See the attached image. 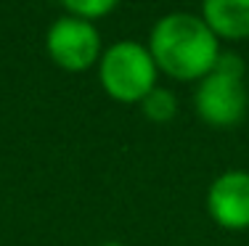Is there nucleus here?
<instances>
[{"mask_svg":"<svg viewBox=\"0 0 249 246\" xmlns=\"http://www.w3.org/2000/svg\"><path fill=\"white\" fill-rule=\"evenodd\" d=\"M101 246H124V244H117V241H106V244H101Z\"/></svg>","mask_w":249,"mask_h":246,"instance_id":"nucleus-9","label":"nucleus"},{"mask_svg":"<svg viewBox=\"0 0 249 246\" xmlns=\"http://www.w3.org/2000/svg\"><path fill=\"white\" fill-rule=\"evenodd\" d=\"M141 111H143L146 119H151V122H170L178 114V98H175L173 90L154 87L149 96L141 101Z\"/></svg>","mask_w":249,"mask_h":246,"instance_id":"nucleus-7","label":"nucleus"},{"mask_svg":"<svg viewBox=\"0 0 249 246\" xmlns=\"http://www.w3.org/2000/svg\"><path fill=\"white\" fill-rule=\"evenodd\" d=\"M201 19L217 40L249 37V0H201Z\"/></svg>","mask_w":249,"mask_h":246,"instance_id":"nucleus-6","label":"nucleus"},{"mask_svg":"<svg viewBox=\"0 0 249 246\" xmlns=\"http://www.w3.org/2000/svg\"><path fill=\"white\" fill-rule=\"evenodd\" d=\"M45 48H48L51 61L61 66L64 72H85L93 64H98L101 53H104L96 24L69 14L48 27Z\"/></svg>","mask_w":249,"mask_h":246,"instance_id":"nucleus-4","label":"nucleus"},{"mask_svg":"<svg viewBox=\"0 0 249 246\" xmlns=\"http://www.w3.org/2000/svg\"><path fill=\"white\" fill-rule=\"evenodd\" d=\"M157 64L143 43L120 40L104 48L98 58V80L106 96L120 103H141L157 87Z\"/></svg>","mask_w":249,"mask_h":246,"instance_id":"nucleus-2","label":"nucleus"},{"mask_svg":"<svg viewBox=\"0 0 249 246\" xmlns=\"http://www.w3.org/2000/svg\"><path fill=\"white\" fill-rule=\"evenodd\" d=\"M247 103L244 61L236 53H220L212 72L199 80V87L194 93L196 114L212 127H231L244 119Z\"/></svg>","mask_w":249,"mask_h":246,"instance_id":"nucleus-3","label":"nucleus"},{"mask_svg":"<svg viewBox=\"0 0 249 246\" xmlns=\"http://www.w3.org/2000/svg\"><path fill=\"white\" fill-rule=\"evenodd\" d=\"M207 212L225 230L249 228V172L228 169L212 180L207 191Z\"/></svg>","mask_w":249,"mask_h":246,"instance_id":"nucleus-5","label":"nucleus"},{"mask_svg":"<svg viewBox=\"0 0 249 246\" xmlns=\"http://www.w3.org/2000/svg\"><path fill=\"white\" fill-rule=\"evenodd\" d=\"M149 53L159 72L180 82L201 80L220 58V40L196 14L175 11L151 27Z\"/></svg>","mask_w":249,"mask_h":246,"instance_id":"nucleus-1","label":"nucleus"},{"mask_svg":"<svg viewBox=\"0 0 249 246\" xmlns=\"http://www.w3.org/2000/svg\"><path fill=\"white\" fill-rule=\"evenodd\" d=\"M61 5L67 8L69 16L96 21L101 16H109L120 5V0H61Z\"/></svg>","mask_w":249,"mask_h":246,"instance_id":"nucleus-8","label":"nucleus"}]
</instances>
